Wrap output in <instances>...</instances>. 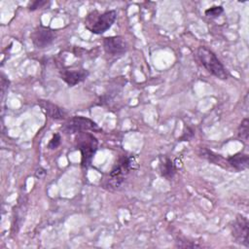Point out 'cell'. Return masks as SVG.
<instances>
[{"instance_id":"6da1fadb","label":"cell","mask_w":249,"mask_h":249,"mask_svg":"<svg viewBox=\"0 0 249 249\" xmlns=\"http://www.w3.org/2000/svg\"><path fill=\"white\" fill-rule=\"evenodd\" d=\"M196 56L199 63L213 76L220 80H227L229 77V74L222 64V62L219 60V58L216 56V54L209 49H207L204 46H200L197 48L196 52Z\"/></svg>"},{"instance_id":"7a4b0ae2","label":"cell","mask_w":249,"mask_h":249,"mask_svg":"<svg viewBox=\"0 0 249 249\" xmlns=\"http://www.w3.org/2000/svg\"><path fill=\"white\" fill-rule=\"evenodd\" d=\"M76 146L81 152V165L84 168L90 166L92 158L98 147L96 137L89 132H79L76 136Z\"/></svg>"},{"instance_id":"3957f363","label":"cell","mask_w":249,"mask_h":249,"mask_svg":"<svg viewBox=\"0 0 249 249\" xmlns=\"http://www.w3.org/2000/svg\"><path fill=\"white\" fill-rule=\"evenodd\" d=\"M117 12L114 10L106 11L102 14L94 11L86 18V27L94 34H102L107 31L115 22Z\"/></svg>"},{"instance_id":"277c9868","label":"cell","mask_w":249,"mask_h":249,"mask_svg":"<svg viewBox=\"0 0 249 249\" xmlns=\"http://www.w3.org/2000/svg\"><path fill=\"white\" fill-rule=\"evenodd\" d=\"M135 163L136 162L133 158L127 156L122 157L109 174V186L115 189L121 187L124 183V177L130 172L131 169L134 168Z\"/></svg>"},{"instance_id":"5b68a950","label":"cell","mask_w":249,"mask_h":249,"mask_svg":"<svg viewBox=\"0 0 249 249\" xmlns=\"http://www.w3.org/2000/svg\"><path fill=\"white\" fill-rule=\"evenodd\" d=\"M62 130L67 134H74L87 130L101 131V128L95 122L89 118L83 116H74L62 125Z\"/></svg>"},{"instance_id":"8992f818","label":"cell","mask_w":249,"mask_h":249,"mask_svg":"<svg viewBox=\"0 0 249 249\" xmlns=\"http://www.w3.org/2000/svg\"><path fill=\"white\" fill-rule=\"evenodd\" d=\"M55 38V32L46 26L37 27L31 34V39L34 46L38 49H44L49 47Z\"/></svg>"},{"instance_id":"52a82bcc","label":"cell","mask_w":249,"mask_h":249,"mask_svg":"<svg viewBox=\"0 0 249 249\" xmlns=\"http://www.w3.org/2000/svg\"><path fill=\"white\" fill-rule=\"evenodd\" d=\"M248 220L242 215H237L233 225H232V235L235 239V241L239 244L244 245L245 247H249V241H248Z\"/></svg>"},{"instance_id":"ba28073f","label":"cell","mask_w":249,"mask_h":249,"mask_svg":"<svg viewBox=\"0 0 249 249\" xmlns=\"http://www.w3.org/2000/svg\"><path fill=\"white\" fill-rule=\"evenodd\" d=\"M103 48L109 54L121 55L126 52L127 44L122 36L105 37L103 39Z\"/></svg>"},{"instance_id":"9c48e42d","label":"cell","mask_w":249,"mask_h":249,"mask_svg":"<svg viewBox=\"0 0 249 249\" xmlns=\"http://www.w3.org/2000/svg\"><path fill=\"white\" fill-rule=\"evenodd\" d=\"M89 76V72L86 69L76 70H62L60 72L61 79L70 87L76 86L77 84L84 81Z\"/></svg>"},{"instance_id":"30bf717a","label":"cell","mask_w":249,"mask_h":249,"mask_svg":"<svg viewBox=\"0 0 249 249\" xmlns=\"http://www.w3.org/2000/svg\"><path fill=\"white\" fill-rule=\"evenodd\" d=\"M38 105L41 107L42 111L52 119L63 120L66 117V113L62 108L58 107L56 104H53L49 100L40 99L38 100Z\"/></svg>"},{"instance_id":"8fae6325","label":"cell","mask_w":249,"mask_h":249,"mask_svg":"<svg viewBox=\"0 0 249 249\" xmlns=\"http://www.w3.org/2000/svg\"><path fill=\"white\" fill-rule=\"evenodd\" d=\"M227 160L229 164L237 171H242L246 169L249 165V156L247 154L238 153L229 157Z\"/></svg>"},{"instance_id":"7c38bea8","label":"cell","mask_w":249,"mask_h":249,"mask_svg":"<svg viewBox=\"0 0 249 249\" xmlns=\"http://www.w3.org/2000/svg\"><path fill=\"white\" fill-rule=\"evenodd\" d=\"M160 170L162 177L167 180H171L176 172V167L173 161L166 156L160 158Z\"/></svg>"},{"instance_id":"4fadbf2b","label":"cell","mask_w":249,"mask_h":249,"mask_svg":"<svg viewBox=\"0 0 249 249\" xmlns=\"http://www.w3.org/2000/svg\"><path fill=\"white\" fill-rule=\"evenodd\" d=\"M238 137L244 141L247 142L248 141V137H249V121L247 118L243 119L242 122L239 124L238 127Z\"/></svg>"},{"instance_id":"5bb4252c","label":"cell","mask_w":249,"mask_h":249,"mask_svg":"<svg viewBox=\"0 0 249 249\" xmlns=\"http://www.w3.org/2000/svg\"><path fill=\"white\" fill-rule=\"evenodd\" d=\"M200 155H201V157L207 159L209 161L214 162V163H216V164H218L219 160L221 159V157H220L219 155L214 154L212 151H210V150H208V149H201V150H200Z\"/></svg>"},{"instance_id":"9a60e30c","label":"cell","mask_w":249,"mask_h":249,"mask_svg":"<svg viewBox=\"0 0 249 249\" xmlns=\"http://www.w3.org/2000/svg\"><path fill=\"white\" fill-rule=\"evenodd\" d=\"M224 12L222 6H213L205 11V15L209 18H217Z\"/></svg>"},{"instance_id":"2e32d148","label":"cell","mask_w":249,"mask_h":249,"mask_svg":"<svg viewBox=\"0 0 249 249\" xmlns=\"http://www.w3.org/2000/svg\"><path fill=\"white\" fill-rule=\"evenodd\" d=\"M60 142H61V137H60L59 133H55V134H53V136L50 140V142L48 144V148L51 149V150L56 149L60 145Z\"/></svg>"},{"instance_id":"e0dca14e","label":"cell","mask_w":249,"mask_h":249,"mask_svg":"<svg viewBox=\"0 0 249 249\" xmlns=\"http://www.w3.org/2000/svg\"><path fill=\"white\" fill-rule=\"evenodd\" d=\"M48 2L47 1H42V0H36V1H33L30 3V5L28 6V9L30 11H34V10H37L38 8H42L44 5H46Z\"/></svg>"},{"instance_id":"ac0fdd59","label":"cell","mask_w":249,"mask_h":249,"mask_svg":"<svg viewBox=\"0 0 249 249\" xmlns=\"http://www.w3.org/2000/svg\"><path fill=\"white\" fill-rule=\"evenodd\" d=\"M10 85V81L5 77V75L2 73L1 74V90H2V94L5 93L6 89L9 88Z\"/></svg>"}]
</instances>
